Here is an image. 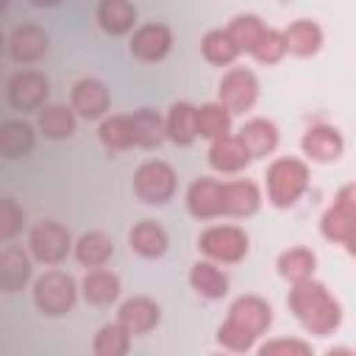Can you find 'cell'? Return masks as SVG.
Segmentation results:
<instances>
[{
    "label": "cell",
    "instance_id": "7",
    "mask_svg": "<svg viewBox=\"0 0 356 356\" xmlns=\"http://www.w3.org/2000/svg\"><path fill=\"white\" fill-rule=\"evenodd\" d=\"M197 248L214 261L234 264V261H242L248 256L250 245H248V234L239 225H211L200 234Z\"/></svg>",
    "mask_w": 356,
    "mask_h": 356
},
{
    "label": "cell",
    "instance_id": "10",
    "mask_svg": "<svg viewBox=\"0 0 356 356\" xmlns=\"http://www.w3.org/2000/svg\"><path fill=\"white\" fill-rule=\"evenodd\" d=\"M8 103L17 111H36L44 106L47 95H50V83L42 72L36 70H22L17 75H11L8 81Z\"/></svg>",
    "mask_w": 356,
    "mask_h": 356
},
{
    "label": "cell",
    "instance_id": "42",
    "mask_svg": "<svg viewBox=\"0 0 356 356\" xmlns=\"http://www.w3.org/2000/svg\"><path fill=\"white\" fill-rule=\"evenodd\" d=\"M6 8H8V0H0V17L6 14Z\"/></svg>",
    "mask_w": 356,
    "mask_h": 356
},
{
    "label": "cell",
    "instance_id": "16",
    "mask_svg": "<svg viewBox=\"0 0 356 356\" xmlns=\"http://www.w3.org/2000/svg\"><path fill=\"white\" fill-rule=\"evenodd\" d=\"M117 317H120V323H122L131 334H147V331H153V328L159 325L161 309H159L156 300H150V298H145V295H136V298L122 300Z\"/></svg>",
    "mask_w": 356,
    "mask_h": 356
},
{
    "label": "cell",
    "instance_id": "17",
    "mask_svg": "<svg viewBox=\"0 0 356 356\" xmlns=\"http://www.w3.org/2000/svg\"><path fill=\"white\" fill-rule=\"evenodd\" d=\"M209 164L211 170L217 172H239L250 164V153L245 150L242 139L239 136H220V139H211V147H209Z\"/></svg>",
    "mask_w": 356,
    "mask_h": 356
},
{
    "label": "cell",
    "instance_id": "33",
    "mask_svg": "<svg viewBox=\"0 0 356 356\" xmlns=\"http://www.w3.org/2000/svg\"><path fill=\"white\" fill-rule=\"evenodd\" d=\"M100 142L108 150H128L134 147V128H131V114H111L100 122L97 128Z\"/></svg>",
    "mask_w": 356,
    "mask_h": 356
},
{
    "label": "cell",
    "instance_id": "23",
    "mask_svg": "<svg viewBox=\"0 0 356 356\" xmlns=\"http://www.w3.org/2000/svg\"><path fill=\"white\" fill-rule=\"evenodd\" d=\"M81 289H83V298H86L92 306H108V303H114L117 295H120V278H117L111 270L92 267V270L83 275Z\"/></svg>",
    "mask_w": 356,
    "mask_h": 356
},
{
    "label": "cell",
    "instance_id": "28",
    "mask_svg": "<svg viewBox=\"0 0 356 356\" xmlns=\"http://www.w3.org/2000/svg\"><path fill=\"white\" fill-rule=\"evenodd\" d=\"M131 128H134V145L136 147H159L164 142V120L153 108H136L131 114Z\"/></svg>",
    "mask_w": 356,
    "mask_h": 356
},
{
    "label": "cell",
    "instance_id": "4",
    "mask_svg": "<svg viewBox=\"0 0 356 356\" xmlns=\"http://www.w3.org/2000/svg\"><path fill=\"white\" fill-rule=\"evenodd\" d=\"M320 231L325 239L345 245L348 253L356 250V186L353 184L339 189L334 206H328V211L320 220Z\"/></svg>",
    "mask_w": 356,
    "mask_h": 356
},
{
    "label": "cell",
    "instance_id": "13",
    "mask_svg": "<svg viewBox=\"0 0 356 356\" xmlns=\"http://www.w3.org/2000/svg\"><path fill=\"white\" fill-rule=\"evenodd\" d=\"M300 147L303 153L312 159V161H320V164H328V161H337L345 150V142H342V134L334 128V125H312L303 139H300Z\"/></svg>",
    "mask_w": 356,
    "mask_h": 356
},
{
    "label": "cell",
    "instance_id": "39",
    "mask_svg": "<svg viewBox=\"0 0 356 356\" xmlns=\"http://www.w3.org/2000/svg\"><path fill=\"white\" fill-rule=\"evenodd\" d=\"M259 353L261 356H309L312 348L300 339H273V342H264Z\"/></svg>",
    "mask_w": 356,
    "mask_h": 356
},
{
    "label": "cell",
    "instance_id": "8",
    "mask_svg": "<svg viewBox=\"0 0 356 356\" xmlns=\"http://www.w3.org/2000/svg\"><path fill=\"white\" fill-rule=\"evenodd\" d=\"M28 245H31V253L36 261L42 264H58L67 259L70 248H72V239H70V231L56 222V220H42L31 228V236H28Z\"/></svg>",
    "mask_w": 356,
    "mask_h": 356
},
{
    "label": "cell",
    "instance_id": "40",
    "mask_svg": "<svg viewBox=\"0 0 356 356\" xmlns=\"http://www.w3.org/2000/svg\"><path fill=\"white\" fill-rule=\"evenodd\" d=\"M36 8H53V6H58L61 0H31Z\"/></svg>",
    "mask_w": 356,
    "mask_h": 356
},
{
    "label": "cell",
    "instance_id": "29",
    "mask_svg": "<svg viewBox=\"0 0 356 356\" xmlns=\"http://www.w3.org/2000/svg\"><path fill=\"white\" fill-rule=\"evenodd\" d=\"M114 256V242L103 231H86L75 242V259L83 267H103Z\"/></svg>",
    "mask_w": 356,
    "mask_h": 356
},
{
    "label": "cell",
    "instance_id": "5",
    "mask_svg": "<svg viewBox=\"0 0 356 356\" xmlns=\"http://www.w3.org/2000/svg\"><path fill=\"white\" fill-rule=\"evenodd\" d=\"M75 298H78L75 281H72V275H67L61 270H47L33 284V303L47 317L67 314L75 306Z\"/></svg>",
    "mask_w": 356,
    "mask_h": 356
},
{
    "label": "cell",
    "instance_id": "34",
    "mask_svg": "<svg viewBox=\"0 0 356 356\" xmlns=\"http://www.w3.org/2000/svg\"><path fill=\"white\" fill-rule=\"evenodd\" d=\"M131 348V331L117 320V323H106L92 342V350L97 356H125Z\"/></svg>",
    "mask_w": 356,
    "mask_h": 356
},
{
    "label": "cell",
    "instance_id": "27",
    "mask_svg": "<svg viewBox=\"0 0 356 356\" xmlns=\"http://www.w3.org/2000/svg\"><path fill=\"white\" fill-rule=\"evenodd\" d=\"M189 284H192V289H195L200 298H209V300H220V298H225V292H228V275H225L217 264H211V261H197V264H192Z\"/></svg>",
    "mask_w": 356,
    "mask_h": 356
},
{
    "label": "cell",
    "instance_id": "11",
    "mask_svg": "<svg viewBox=\"0 0 356 356\" xmlns=\"http://www.w3.org/2000/svg\"><path fill=\"white\" fill-rule=\"evenodd\" d=\"M131 56L145 61V64H156L161 61L170 47H172V31L164 25V22H147V25H139L131 36Z\"/></svg>",
    "mask_w": 356,
    "mask_h": 356
},
{
    "label": "cell",
    "instance_id": "6",
    "mask_svg": "<svg viewBox=\"0 0 356 356\" xmlns=\"http://www.w3.org/2000/svg\"><path fill=\"white\" fill-rule=\"evenodd\" d=\"M178 178L175 170L167 161H145L136 172H134V192L142 203L147 206H161L175 195Z\"/></svg>",
    "mask_w": 356,
    "mask_h": 356
},
{
    "label": "cell",
    "instance_id": "30",
    "mask_svg": "<svg viewBox=\"0 0 356 356\" xmlns=\"http://www.w3.org/2000/svg\"><path fill=\"white\" fill-rule=\"evenodd\" d=\"M195 128L203 139H220L231 134V111L222 103H203L195 108Z\"/></svg>",
    "mask_w": 356,
    "mask_h": 356
},
{
    "label": "cell",
    "instance_id": "20",
    "mask_svg": "<svg viewBox=\"0 0 356 356\" xmlns=\"http://www.w3.org/2000/svg\"><path fill=\"white\" fill-rule=\"evenodd\" d=\"M239 139H242L245 150L250 153V159H267L278 147V128H275V122L256 117V120L245 122V128L239 131Z\"/></svg>",
    "mask_w": 356,
    "mask_h": 356
},
{
    "label": "cell",
    "instance_id": "25",
    "mask_svg": "<svg viewBox=\"0 0 356 356\" xmlns=\"http://www.w3.org/2000/svg\"><path fill=\"white\" fill-rule=\"evenodd\" d=\"M284 42H286V50L292 56H314L323 44V28L312 19H295L286 31H284Z\"/></svg>",
    "mask_w": 356,
    "mask_h": 356
},
{
    "label": "cell",
    "instance_id": "22",
    "mask_svg": "<svg viewBox=\"0 0 356 356\" xmlns=\"http://www.w3.org/2000/svg\"><path fill=\"white\" fill-rule=\"evenodd\" d=\"M128 242H131V250H136L139 256L145 259H159L164 256L170 239H167V231L156 222V220H142L131 228L128 234Z\"/></svg>",
    "mask_w": 356,
    "mask_h": 356
},
{
    "label": "cell",
    "instance_id": "14",
    "mask_svg": "<svg viewBox=\"0 0 356 356\" xmlns=\"http://www.w3.org/2000/svg\"><path fill=\"white\" fill-rule=\"evenodd\" d=\"M50 50V39L39 25H19L8 36V53L17 64H33Z\"/></svg>",
    "mask_w": 356,
    "mask_h": 356
},
{
    "label": "cell",
    "instance_id": "32",
    "mask_svg": "<svg viewBox=\"0 0 356 356\" xmlns=\"http://www.w3.org/2000/svg\"><path fill=\"white\" fill-rule=\"evenodd\" d=\"M275 267H278L281 278H286V281L295 284V281L312 278V273H314V267H317V256H314L309 248H289V250H284V253L278 256Z\"/></svg>",
    "mask_w": 356,
    "mask_h": 356
},
{
    "label": "cell",
    "instance_id": "31",
    "mask_svg": "<svg viewBox=\"0 0 356 356\" xmlns=\"http://www.w3.org/2000/svg\"><path fill=\"white\" fill-rule=\"evenodd\" d=\"M39 131L47 139H67V136H72L75 134V111H72V106H61V103L44 106L39 111Z\"/></svg>",
    "mask_w": 356,
    "mask_h": 356
},
{
    "label": "cell",
    "instance_id": "15",
    "mask_svg": "<svg viewBox=\"0 0 356 356\" xmlns=\"http://www.w3.org/2000/svg\"><path fill=\"white\" fill-rule=\"evenodd\" d=\"M186 209L197 220H211L222 214V181L197 178L186 192Z\"/></svg>",
    "mask_w": 356,
    "mask_h": 356
},
{
    "label": "cell",
    "instance_id": "12",
    "mask_svg": "<svg viewBox=\"0 0 356 356\" xmlns=\"http://www.w3.org/2000/svg\"><path fill=\"white\" fill-rule=\"evenodd\" d=\"M70 100H72V111L81 114V117H86V120H100L108 111V103H111L106 83L97 81V78H81V81H75Z\"/></svg>",
    "mask_w": 356,
    "mask_h": 356
},
{
    "label": "cell",
    "instance_id": "24",
    "mask_svg": "<svg viewBox=\"0 0 356 356\" xmlns=\"http://www.w3.org/2000/svg\"><path fill=\"white\" fill-rule=\"evenodd\" d=\"M97 22L106 33L122 36L136 25V8L128 0H100L97 3Z\"/></svg>",
    "mask_w": 356,
    "mask_h": 356
},
{
    "label": "cell",
    "instance_id": "35",
    "mask_svg": "<svg viewBox=\"0 0 356 356\" xmlns=\"http://www.w3.org/2000/svg\"><path fill=\"white\" fill-rule=\"evenodd\" d=\"M200 50H203V58L209 64H217V67L234 64V58L239 56V47L234 44V39L228 36V31H222V28L209 31L203 36V42H200Z\"/></svg>",
    "mask_w": 356,
    "mask_h": 356
},
{
    "label": "cell",
    "instance_id": "1",
    "mask_svg": "<svg viewBox=\"0 0 356 356\" xmlns=\"http://www.w3.org/2000/svg\"><path fill=\"white\" fill-rule=\"evenodd\" d=\"M289 309L295 312L298 323L309 331V334H317V337H328L339 328L342 323V306L339 300L328 292L325 284L320 281H312V278H303V281H295V286L289 289V298H286Z\"/></svg>",
    "mask_w": 356,
    "mask_h": 356
},
{
    "label": "cell",
    "instance_id": "26",
    "mask_svg": "<svg viewBox=\"0 0 356 356\" xmlns=\"http://www.w3.org/2000/svg\"><path fill=\"white\" fill-rule=\"evenodd\" d=\"M164 136H170L175 145L186 147L197 139V128H195V106L181 100V103H172L170 111H167V120H164Z\"/></svg>",
    "mask_w": 356,
    "mask_h": 356
},
{
    "label": "cell",
    "instance_id": "38",
    "mask_svg": "<svg viewBox=\"0 0 356 356\" xmlns=\"http://www.w3.org/2000/svg\"><path fill=\"white\" fill-rule=\"evenodd\" d=\"M25 225V211L14 197H0V242L14 239Z\"/></svg>",
    "mask_w": 356,
    "mask_h": 356
},
{
    "label": "cell",
    "instance_id": "41",
    "mask_svg": "<svg viewBox=\"0 0 356 356\" xmlns=\"http://www.w3.org/2000/svg\"><path fill=\"white\" fill-rule=\"evenodd\" d=\"M3 50H6V36H3V31H0V56H3Z\"/></svg>",
    "mask_w": 356,
    "mask_h": 356
},
{
    "label": "cell",
    "instance_id": "21",
    "mask_svg": "<svg viewBox=\"0 0 356 356\" xmlns=\"http://www.w3.org/2000/svg\"><path fill=\"white\" fill-rule=\"evenodd\" d=\"M36 145V134L25 120H6L0 125V156L25 159Z\"/></svg>",
    "mask_w": 356,
    "mask_h": 356
},
{
    "label": "cell",
    "instance_id": "9",
    "mask_svg": "<svg viewBox=\"0 0 356 356\" xmlns=\"http://www.w3.org/2000/svg\"><path fill=\"white\" fill-rule=\"evenodd\" d=\"M217 95H220V103H222L231 114L248 111V108L256 103V97H259V81H256V75H253L250 70L234 67V70H228V72L222 75Z\"/></svg>",
    "mask_w": 356,
    "mask_h": 356
},
{
    "label": "cell",
    "instance_id": "18",
    "mask_svg": "<svg viewBox=\"0 0 356 356\" xmlns=\"http://www.w3.org/2000/svg\"><path fill=\"white\" fill-rule=\"evenodd\" d=\"M261 203V192L253 181H225L222 184V214L250 217Z\"/></svg>",
    "mask_w": 356,
    "mask_h": 356
},
{
    "label": "cell",
    "instance_id": "37",
    "mask_svg": "<svg viewBox=\"0 0 356 356\" xmlns=\"http://www.w3.org/2000/svg\"><path fill=\"white\" fill-rule=\"evenodd\" d=\"M248 53H250L256 61H261V64H275V61H281V58H284V53H286L284 33H281V31H275V28H264Z\"/></svg>",
    "mask_w": 356,
    "mask_h": 356
},
{
    "label": "cell",
    "instance_id": "36",
    "mask_svg": "<svg viewBox=\"0 0 356 356\" xmlns=\"http://www.w3.org/2000/svg\"><path fill=\"white\" fill-rule=\"evenodd\" d=\"M228 36L234 39V44L239 47V53H248L253 47V42L259 39V33L264 31V22L256 17V14H236L231 22H228Z\"/></svg>",
    "mask_w": 356,
    "mask_h": 356
},
{
    "label": "cell",
    "instance_id": "3",
    "mask_svg": "<svg viewBox=\"0 0 356 356\" xmlns=\"http://www.w3.org/2000/svg\"><path fill=\"white\" fill-rule=\"evenodd\" d=\"M309 186V167L295 156H281L267 167V195L273 206L289 209Z\"/></svg>",
    "mask_w": 356,
    "mask_h": 356
},
{
    "label": "cell",
    "instance_id": "2",
    "mask_svg": "<svg viewBox=\"0 0 356 356\" xmlns=\"http://www.w3.org/2000/svg\"><path fill=\"white\" fill-rule=\"evenodd\" d=\"M270 323H273V309H270V303H267L264 298H259V295H242V298H236V300L231 303L228 317H225V323L220 325L217 337H220V342H222L228 350L242 353V350H248L261 334H267Z\"/></svg>",
    "mask_w": 356,
    "mask_h": 356
},
{
    "label": "cell",
    "instance_id": "19",
    "mask_svg": "<svg viewBox=\"0 0 356 356\" xmlns=\"http://www.w3.org/2000/svg\"><path fill=\"white\" fill-rule=\"evenodd\" d=\"M31 281V259L19 245L0 253V292H19Z\"/></svg>",
    "mask_w": 356,
    "mask_h": 356
}]
</instances>
